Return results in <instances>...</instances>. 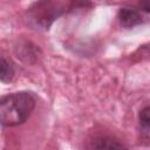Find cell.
<instances>
[{"mask_svg":"<svg viewBox=\"0 0 150 150\" xmlns=\"http://www.w3.org/2000/svg\"><path fill=\"white\" fill-rule=\"evenodd\" d=\"M138 121L142 130L148 135L149 132V127H150V117H149V107H144L139 114H138Z\"/></svg>","mask_w":150,"mask_h":150,"instance_id":"8992f818","label":"cell"},{"mask_svg":"<svg viewBox=\"0 0 150 150\" xmlns=\"http://www.w3.org/2000/svg\"><path fill=\"white\" fill-rule=\"evenodd\" d=\"M94 150H128V148L114 138L101 137L94 142Z\"/></svg>","mask_w":150,"mask_h":150,"instance_id":"277c9868","label":"cell"},{"mask_svg":"<svg viewBox=\"0 0 150 150\" xmlns=\"http://www.w3.org/2000/svg\"><path fill=\"white\" fill-rule=\"evenodd\" d=\"M35 108V97L28 91H16L0 97V124L16 127L27 121Z\"/></svg>","mask_w":150,"mask_h":150,"instance_id":"6da1fadb","label":"cell"},{"mask_svg":"<svg viewBox=\"0 0 150 150\" xmlns=\"http://www.w3.org/2000/svg\"><path fill=\"white\" fill-rule=\"evenodd\" d=\"M139 11L141 12H144L145 14H148L149 12H150V7H149V4L146 2V1H144V2H141L139 4Z\"/></svg>","mask_w":150,"mask_h":150,"instance_id":"52a82bcc","label":"cell"},{"mask_svg":"<svg viewBox=\"0 0 150 150\" xmlns=\"http://www.w3.org/2000/svg\"><path fill=\"white\" fill-rule=\"evenodd\" d=\"M14 76V68L13 66L4 57H0V81L1 82H9Z\"/></svg>","mask_w":150,"mask_h":150,"instance_id":"5b68a950","label":"cell"},{"mask_svg":"<svg viewBox=\"0 0 150 150\" xmlns=\"http://www.w3.org/2000/svg\"><path fill=\"white\" fill-rule=\"evenodd\" d=\"M118 21L125 28H132L144 21L142 12L130 7H123L118 11Z\"/></svg>","mask_w":150,"mask_h":150,"instance_id":"3957f363","label":"cell"},{"mask_svg":"<svg viewBox=\"0 0 150 150\" xmlns=\"http://www.w3.org/2000/svg\"><path fill=\"white\" fill-rule=\"evenodd\" d=\"M66 9L62 2L40 1V2H35L28 9L27 14H28V20L35 27H41L46 29Z\"/></svg>","mask_w":150,"mask_h":150,"instance_id":"7a4b0ae2","label":"cell"}]
</instances>
